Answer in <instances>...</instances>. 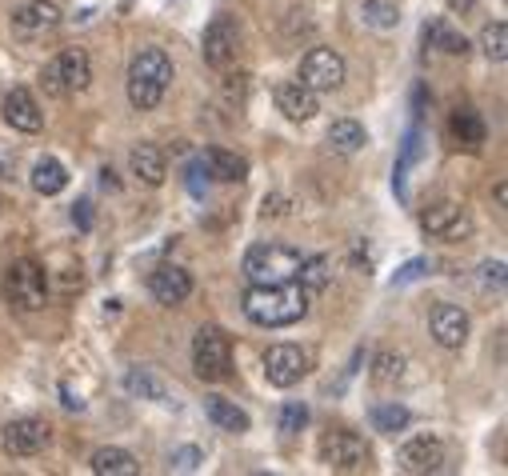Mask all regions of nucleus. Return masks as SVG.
<instances>
[{
  "label": "nucleus",
  "mask_w": 508,
  "mask_h": 476,
  "mask_svg": "<svg viewBox=\"0 0 508 476\" xmlns=\"http://www.w3.org/2000/svg\"><path fill=\"white\" fill-rule=\"evenodd\" d=\"M320 456H325V464L332 472H360L368 464V444L360 441L356 433H328L325 444H320Z\"/></svg>",
  "instance_id": "9d476101"
},
{
  "label": "nucleus",
  "mask_w": 508,
  "mask_h": 476,
  "mask_svg": "<svg viewBox=\"0 0 508 476\" xmlns=\"http://www.w3.org/2000/svg\"><path fill=\"white\" fill-rule=\"evenodd\" d=\"M128 100H133V108L149 112V108H156L164 100V89H161V84H152V80L128 77Z\"/></svg>",
  "instance_id": "c756f323"
},
{
  "label": "nucleus",
  "mask_w": 508,
  "mask_h": 476,
  "mask_svg": "<svg viewBox=\"0 0 508 476\" xmlns=\"http://www.w3.org/2000/svg\"><path fill=\"white\" fill-rule=\"evenodd\" d=\"M429 329L440 349H460L468 341V313L460 304H437L429 316Z\"/></svg>",
  "instance_id": "4468645a"
},
{
  "label": "nucleus",
  "mask_w": 508,
  "mask_h": 476,
  "mask_svg": "<svg viewBox=\"0 0 508 476\" xmlns=\"http://www.w3.org/2000/svg\"><path fill=\"white\" fill-rule=\"evenodd\" d=\"M192 369L200 380H228L233 377V341L220 329H200L192 341Z\"/></svg>",
  "instance_id": "7ed1b4c3"
},
{
  "label": "nucleus",
  "mask_w": 508,
  "mask_h": 476,
  "mask_svg": "<svg viewBox=\"0 0 508 476\" xmlns=\"http://www.w3.org/2000/svg\"><path fill=\"white\" fill-rule=\"evenodd\" d=\"M72 220H77L80 229H92V204H88V201H80V204H77V212H72Z\"/></svg>",
  "instance_id": "4c0bfd02"
},
{
  "label": "nucleus",
  "mask_w": 508,
  "mask_h": 476,
  "mask_svg": "<svg viewBox=\"0 0 508 476\" xmlns=\"http://www.w3.org/2000/svg\"><path fill=\"white\" fill-rule=\"evenodd\" d=\"M304 372H309V352L297 349V344H272L264 352V377H269L272 388H292Z\"/></svg>",
  "instance_id": "6e6552de"
},
{
  "label": "nucleus",
  "mask_w": 508,
  "mask_h": 476,
  "mask_svg": "<svg viewBox=\"0 0 508 476\" xmlns=\"http://www.w3.org/2000/svg\"><path fill=\"white\" fill-rule=\"evenodd\" d=\"M300 268V252L289 245H253L245 252V276L253 285H284L297 280Z\"/></svg>",
  "instance_id": "f03ea898"
},
{
  "label": "nucleus",
  "mask_w": 508,
  "mask_h": 476,
  "mask_svg": "<svg viewBox=\"0 0 508 476\" xmlns=\"http://www.w3.org/2000/svg\"><path fill=\"white\" fill-rule=\"evenodd\" d=\"M128 164H133V176H141L144 184H164V176H169V161H164V153L156 145H136L133 153H128Z\"/></svg>",
  "instance_id": "aec40b11"
},
{
  "label": "nucleus",
  "mask_w": 508,
  "mask_h": 476,
  "mask_svg": "<svg viewBox=\"0 0 508 476\" xmlns=\"http://www.w3.org/2000/svg\"><path fill=\"white\" fill-rule=\"evenodd\" d=\"M404 377V357L401 352H376L373 357V380L376 385H396Z\"/></svg>",
  "instance_id": "7c9ffc66"
},
{
  "label": "nucleus",
  "mask_w": 508,
  "mask_h": 476,
  "mask_svg": "<svg viewBox=\"0 0 508 476\" xmlns=\"http://www.w3.org/2000/svg\"><path fill=\"white\" fill-rule=\"evenodd\" d=\"M332 280L328 273V260L325 257H300V268H297V285L304 288L309 296H317V293H325V285Z\"/></svg>",
  "instance_id": "cd10ccee"
},
{
  "label": "nucleus",
  "mask_w": 508,
  "mask_h": 476,
  "mask_svg": "<svg viewBox=\"0 0 508 476\" xmlns=\"http://www.w3.org/2000/svg\"><path fill=\"white\" fill-rule=\"evenodd\" d=\"M60 397H64V408H77V413H80V408H85V400H80V397H77V392H72L69 385L60 388Z\"/></svg>",
  "instance_id": "58836bf2"
},
{
  "label": "nucleus",
  "mask_w": 508,
  "mask_h": 476,
  "mask_svg": "<svg viewBox=\"0 0 508 476\" xmlns=\"http://www.w3.org/2000/svg\"><path fill=\"white\" fill-rule=\"evenodd\" d=\"M128 77H141V80H152L161 89H169L172 80V56L164 49H141L128 64Z\"/></svg>",
  "instance_id": "a211bd4d"
},
{
  "label": "nucleus",
  "mask_w": 508,
  "mask_h": 476,
  "mask_svg": "<svg viewBox=\"0 0 508 476\" xmlns=\"http://www.w3.org/2000/svg\"><path fill=\"white\" fill-rule=\"evenodd\" d=\"M125 388L133 392V397H141V400H152V405H172L164 380L156 377V372H149V369H128L125 372Z\"/></svg>",
  "instance_id": "5701e85b"
},
{
  "label": "nucleus",
  "mask_w": 508,
  "mask_h": 476,
  "mask_svg": "<svg viewBox=\"0 0 508 476\" xmlns=\"http://www.w3.org/2000/svg\"><path fill=\"white\" fill-rule=\"evenodd\" d=\"M200 464H205V453H200L197 444H184V448H177V453L169 456V469L172 472H197Z\"/></svg>",
  "instance_id": "72a5a7b5"
},
{
  "label": "nucleus",
  "mask_w": 508,
  "mask_h": 476,
  "mask_svg": "<svg viewBox=\"0 0 508 476\" xmlns=\"http://www.w3.org/2000/svg\"><path fill=\"white\" fill-rule=\"evenodd\" d=\"M396 464L409 476H432V472L445 469V444H440L437 436H412V441L401 444Z\"/></svg>",
  "instance_id": "9b49d317"
},
{
  "label": "nucleus",
  "mask_w": 508,
  "mask_h": 476,
  "mask_svg": "<svg viewBox=\"0 0 508 476\" xmlns=\"http://www.w3.org/2000/svg\"><path fill=\"white\" fill-rule=\"evenodd\" d=\"M345 56L337 49H309L300 61V80L309 84L312 92H332L345 84Z\"/></svg>",
  "instance_id": "423d86ee"
},
{
  "label": "nucleus",
  "mask_w": 508,
  "mask_h": 476,
  "mask_svg": "<svg viewBox=\"0 0 508 476\" xmlns=\"http://www.w3.org/2000/svg\"><path fill=\"white\" fill-rule=\"evenodd\" d=\"M420 224H424V232L437 240H465L468 232H473V217H468V209L457 201H440V204H432V209H424Z\"/></svg>",
  "instance_id": "0eeeda50"
},
{
  "label": "nucleus",
  "mask_w": 508,
  "mask_h": 476,
  "mask_svg": "<svg viewBox=\"0 0 508 476\" xmlns=\"http://www.w3.org/2000/svg\"><path fill=\"white\" fill-rule=\"evenodd\" d=\"M205 64L212 69H228L240 52V28L233 16H212L208 28H205Z\"/></svg>",
  "instance_id": "1a4fd4ad"
},
{
  "label": "nucleus",
  "mask_w": 508,
  "mask_h": 476,
  "mask_svg": "<svg viewBox=\"0 0 508 476\" xmlns=\"http://www.w3.org/2000/svg\"><path fill=\"white\" fill-rule=\"evenodd\" d=\"M13 28H16V36H29V41H36V36H44V33H57L60 8L52 5V0H29V5H21L13 13Z\"/></svg>",
  "instance_id": "ddd939ff"
},
{
  "label": "nucleus",
  "mask_w": 508,
  "mask_h": 476,
  "mask_svg": "<svg viewBox=\"0 0 508 476\" xmlns=\"http://www.w3.org/2000/svg\"><path fill=\"white\" fill-rule=\"evenodd\" d=\"M480 49H485L488 61H508V24L496 21L480 33Z\"/></svg>",
  "instance_id": "2f4dec72"
},
{
  "label": "nucleus",
  "mask_w": 508,
  "mask_h": 476,
  "mask_svg": "<svg viewBox=\"0 0 508 476\" xmlns=\"http://www.w3.org/2000/svg\"><path fill=\"white\" fill-rule=\"evenodd\" d=\"M360 16H365L373 28H396V21H401V13H396L393 5H384V0H365Z\"/></svg>",
  "instance_id": "473e14b6"
},
{
  "label": "nucleus",
  "mask_w": 508,
  "mask_h": 476,
  "mask_svg": "<svg viewBox=\"0 0 508 476\" xmlns=\"http://www.w3.org/2000/svg\"><path fill=\"white\" fill-rule=\"evenodd\" d=\"M149 293L156 296V304H184L192 296V276L177 265H161L149 276Z\"/></svg>",
  "instance_id": "dca6fc26"
},
{
  "label": "nucleus",
  "mask_w": 508,
  "mask_h": 476,
  "mask_svg": "<svg viewBox=\"0 0 508 476\" xmlns=\"http://www.w3.org/2000/svg\"><path fill=\"white\" fill-rule=\"evenodd\" d=\"M480 280H485V285H493V288H504V260H488L485 268H480Z\"/></svg>",
  "instance_id": "e433bc0d"
},
{
  "label": "nucleus",
  "mask_w": 508,
  "mask_h": 476,
  "mask_svg": "<svg viewBox=\"0 0 508 476\" xmlns=\"http://www.w3.org/2000/svg\"><path fill=\"white\" fill-rule=\"evenodd\" d=\"M5 120L16 128V133H41L44 128V112L36 105V97L29 89H13L5 97Z\"/></svg>",
  "instance_id": "f3484780"
},
{
  "label": "nucleus",
  "mask_w": 508,
  "mask_h": 476,
  "mask_svg": "<svg viewBox=\"0 0 508 476\" xmlns=\"http://www.w3.org/2000/svg\"><path fill=\"white\" fill-rule=\"evenodd\" d=\"M200 168H205L212 181H225V184H240L248 176V161L228 153V148H208V153L200 156Z\"/></svg>",
  "instance_id": "6ab92c4d"
},
{
  "label": "nucleus",
  "mask_w": 508,
  "mask_h": 476,
  "mask_svg": "<svg viewBox=\"0 0 508 476\" xmlns=\"http://www.w3.org/2000/svg\"><path fill=\"white\" fill-rule=\"evenodd\" d=\"M88 469L97 476H136V456L128 448H97Z\"/></svg>",
  "instance_id": "393cba45"
},
{
  "label": "nucleus",
  "mask_w": 508,
  "mask_h": 476,
  "mask_svg": "<svg viewBox=\"0 0 508 476\" xmlns=\"http://www.w3.org/2000/svg\"><path fill=\"white\" fill-rule=\"evenodd\" d=\"M448 8L465 16V13H473V8H476V0H448Z\"/></svg>",
  "instance_id": "ea45409f"
},
{
  "label": "nucleus",
  "mask_w": 508,
  "mask_h": 476,
  "mask_svg": "<svg viewBox=\"0 0 508 476\" xmlns=\"http://www.w3.org/2000/svg\"><path fill=\"white\" fill-rule=\"evenodd\" d=\"M100 181H105L108 189H116V173H113V168H105V173H100Z\"/></svg>",
  "instance_id": "a19ab883"
},
{
  "label": "nucleus",
  "mask_w": 508,
  "mask_h": 476,
  "mask_svg": "<svg viewBox=\"0 0 508 476\" xmlns=\"http://www.w3.org/2000/svg\"><path fill=\"white\" fill-rule=\"evenodd\" d=\"M424 44L445 56H465L468 52V41L460 28H452V21H445V16H437V21L424 24Z\"/></svg>",
  "instance_id": "412c9836"
},
{
  "label": "nucleus",
  "mask_w": 508,
  "mask_h": 476,
  "mask_svg": "<svg viewBox=\"0 0 508 476\" xmlns=\"http://www.w3.org/2000/svg\"><path fill=\"white\" fill-rule=\"evenodd\" d=\"M409 420H412V413L404 405H396V400H389V405H376L373 408V428L376 433H401V428H409Z\"/></svg>",
  "instance_id": "c85d7f7f"
},
{
  "label": "nucleus",
  "mask_w": 508,
  "mask_h": 476,
  "mask_svg": "<svg viewBox=\"0 0 508 476\" xmlns=\"http://www.w3.org/2000/svg\"><path fill=\"white\" fill-rule=\"evenodd\" d=\"M49 433H52V428L44 425V420L21 416V420H13V425L5 428L0 444H5V453H8V456H36L44 444H49Z\"/></svg>",
  "instance_id": "f8f14e48"
},
{
  "label": "nucleus",
  "mask_w": 508,
  "mask_h": 476,
  "mask_svg": "<svg viewBox=\"0 0 508 476\" xmlns=\"http://www.w3.org/2000/svg\"><path fill=\"white\" fill-rule=\"evenodd\" d=\"M92 80V61L85 49H64L52 64H44L41 84L52 92V97H69V92H80Z\"/></svg>",
  "instance_id": "20e7f679"
},
{
  "label": "nucleus",
  "mask_w": 508,
  "mask_h": 476,
  "mask_svg": "<svg viewBox=\"0 0 508 476\" xmlns=\"http://www.w3.org/2000/svg\"><path fill=\"white\" fill-rule=\"evenodd\" d=\"M32 189L41 196H57L69 189V168H64L57 156H44V161L32 164Z\"/></svg>",
  "instance_id": "a878e982"
},
{
  "label": "nucleus",
  "mask_w": 508,
  "mask_h": 476,
  "mask_svg": "<svg viewBox=\"0 0 508 476\" xmlns=\"http://www.w3.org/2000/svg\"><path fill=\"white\" fill-rule=\"evenodd\" d=\"M276 108L289 120H312L320 112V97L304 80H284L276 84Z\"/></svg>",
  "instance_id": "2eb2a0df"
},
{
  "label": "nucleus",
  "mask_w": 508,
  "mask_h": 476,
  "mask_svg": "<svg viewBox=\"0 0 508 476\" xmlns=\"http://www.w3.org/2000/svg\"><path fill=\"white\" fill-rule=\"evenodd\" d=\"M328 145L337 148V153H360V148L368 145V133H365V125H356V120H332V128H328Z\"/></svg>",
  "instance_id": "bb28decb"
},
{
  "label": "nucleus",
  "mask_w": 508,
  "mask_h": 476,
  "mask_svg": "<svg viewBox=\"0 0 508 476\" xmlns=\"http://www.w3.org/2000/svg\"><path fill=\"white\" fill-rule=\"evenodd\" d=\"M448 133H452V140L457 145H465V148H480L485 145V120H480V112H473V108H457L448 117Z\"/></svg>",
  "instance_id": "4be33fe9"
},
{
  "label": "nucleus",
  "mask_w": 508,
  "mask_h": 476,
  "mask_svg": "<svg viewBox=\"0 0 508 476\" xmlns=\"http://www.w3.org/2000/svg\"><path fill=\"white\" fill-rule=\"evenodd\" d=\"M245 316L261 329H289V324L304 321L309 313V293L297 285V280H284V285H253L245 293Z\"/></svg>",
  "instance_id": "f257e3e1"
},
{
  "label": "nucleus",
  "mask_w": 508,
  "mask_h": 476,
  "mask_svg": "<svg viewBox=\"0 0 508 476\" xmlns=\"http://www.w3.org/2000/svg\"><path fill=\"white\" fill-rule=\"evenodd\" d=\"M309 425V408L304 405H297V400H292V405H284L281 408V433H300V428Z\"/></svg>",
  "instance_id": "f704fd0d"
},
{
  "label": "nucleus",
  "mask_w": 508,
  "mask_h": 476,
  "mask_svg": "<svg viewBox=\"0 0 508 476\" xmlns=\"http://www.w3.org/2000/svg\"><path fill=\"white\" fill-rule=\"evenodd\" d=\"M205 413H208V420L217 428H225V433H248V413L240 405H233V400H225V397H208L205 400Z\"/></svg>",
  "instance_id": "b1692460"
},
{
  "label": "nucleus",
  "mask_w": 508,
  "mask_h": 476,
  "mask_svg": "<svg viewBox=\"0 0 508 476\" xmlns=\"http://www.w3.org/2000/svg\"><path fill=\"white\" fill-rule=\"evenodd\" d=\"M5 293L13 304H21L24 313H36L49 301V280H44V268L36 260H13L5 276Z\"/></svg>",
  "instance_id": "39448f33"
},
{
  "label": "nucleus",
  "mask_w": 508,
  "mask_h": 476,
  "mask_svg": "<svg viewBox=\"0 0 508 476\" xmlns=\"http://www.w3.org/2000/svg\"><path fill=\"white\" fill-rule=\"evenodd\" d=\"M424 273H429V260H409V265L393 276V285H409V280H420Z\"/></svg>",
  "instance_id": "c9c22d12"
}]
</instances>
